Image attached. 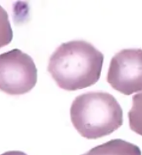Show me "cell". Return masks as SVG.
<instances>
[{
    "instance_id": "cell-7",
    "label": "cell",
    "mask_w": 142,
    "mask_h": 155,
    "mask_svg": "<svg viewBox=\"0 0 142 155\" xmlns=\"http://www.w3.org/2000/svg\"><path fill=\"white\" fill-rule=\"evenodd\" d=\"M13 39V30L11 28L8 15L4 8L0 5V48L7 45Z\"/></svg>"
},
{
    "instance_id": "cell-1",
    "label": "cell",
    "mask_w": 142,
    "mask_h": 155,
    "mask_svg": "<svg viewBox=\"0 0 142 155\" xmlns=\"http://www.w3.org/2000/svg\"><path fill=\"white\" fill-rule=\"evenodd\" d=\"M103 62V54L92 44L73 40L62 44L53 52L47 70L60 88L76 91L98 81Z\"/></svg>"
},
{
    "instance_id": "cell-4",
    "label": "cell",
    "mask_w": 142,
    "mask_h": 155,
    "mask_svg": "<svg viewBox=\"0 0 142 155\" xmlns=\"http://www.w3.org/2000/svg\"><path fill=\"white\" fill-rule=\"evenodd\" d=\"M107 81L124 95L142 91V49H124L111 60Z\"/></svg>"
},
{
    "instance_id": "cell-6",
    "label": "cell",
    "mask_w": 142,
    "mask_h": 155,
    "mask_svg": "<svg viewBox=\"0 0 142 155\" xmlns=\"http://www.w3.org/2000/svg\"><path fill=\"white\" fill-rule=\"evenodd\" d=\"M128 117L130 129L142 136V92L136 94L132 98V107Z\"/></svg>"
},
{
    "instance_id": "cell-8",
    "label": "cell",
    "mask_w": 142,
    "mask_h": 155,
    "mask_svg": "<svg viewBox=\"0 0 142 155\" xmlns=\"http://www.w3.org/2000/svg\"><path fill=\"white\" fill-rule=\"evenodd\" d=\"M2 155H26L25 153L19 151H10V152H6L4 153V154Z\"/></svg>"
},
{
    "instance_id": "cell-5",
    "label": "cell",
    "mask_w": 142,
    "mask_h": 155,
    "mask_svg": "<svg viewBox=\"0 0 142 155\" xmlns=\"http://www.w3.org/2000/svg\"><path fill=\"white\" fill-rule=\"evenodd\" d=\"M83 155H141L138 146L122 139H113L92 148Z\"/></svg>"
},
{
    "instance_id": "cell-2",
    "label": "cell",
    "mask_w": 142,
    "mask_h": 155,
    "mask_svg": "<svg viewBox=\"0 0 142 155\" xmlns=\"http://www.w3.org/2000/svg\"><path fill=\"white\" fill-rule=\"evenodd\" d=\"M73 126L87 139L109 135L123 124V111L111 94L89 91L76 97L70 109Z\"/></svg>"
},
{
    "instance_id": "cell-3",
    "label": "cell",
    "mask_w": 142,
    "mask_h": 155,
    "mask_svg": "<svg viewBox=\"0 0 142 155\" xmlns=\"http://www.w3.org/2000/svg\"><path fill=\"white\" fill-rule=\"evenodd\" d=\"M36 82L37 68L29 54L19 49L0 54V91L12 96L23 95Z\"/></svg>"
}]
</instances>
